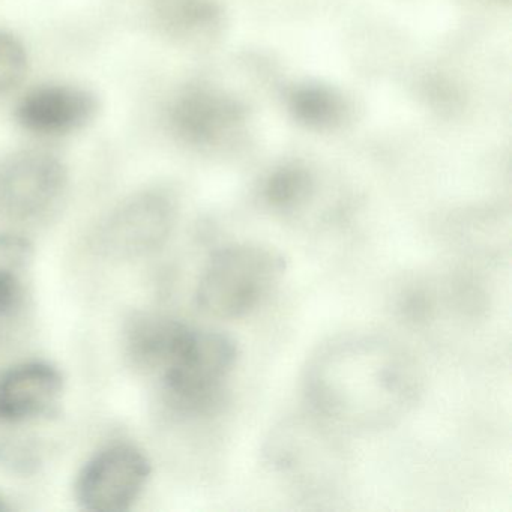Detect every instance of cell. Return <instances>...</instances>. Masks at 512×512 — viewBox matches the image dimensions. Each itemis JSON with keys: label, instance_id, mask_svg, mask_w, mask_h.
<instances>
[{"label": "cell", "instance_id": "cell-12", "mask_svg": "<svg viewBox=\"0 0 512 512\" xmlns=\"http://www.w3.org/2000/svg\"><path fill=\"white\" fill-rule=\"evenodd\" d=\"M239 110L229 100L205 89H190L176 98L170 109V124L185 142L208 145L224 128L238 121Z\"/></svg>", "mask_w": 512, "mask_h": 512}, {"label": "cell", "instance_id": "cell-3", "mask_svg": "<svg viewBox=\"0 0 512 512\" xmlns=\"http://www.w3.org/2000/svg\"><path fill=\"white\" fill-rule=\"evenodd\" d=\"M238 356V343L229 335L190 326L172 361L161 373L170 406L191 416L217 409Z\"/></svg>", "mask_w": 512, "mask_h": 512}, {"label": "cell", "instance_id": "cell-2", "mask_svg": "<svg viewBox=\"0 0 512 512\" xmlns=\"http://www.w3.org/2000/svg\"><path fill=\"white\" fill-rule=\"evenodd\" d=\"M286 272L283 256L265 245L230 244L212 253L200 275L196 304L217 319L253 313Z\"/></svg>", "mask_w": 512, "mask_h": 512}, {"label": "cell", "instance_id": "cell-4", "mask_svg": "<svg viewBox=\"0 0 512 512\" xmlns=\"http://www.w3.org/2000/svg\"><path fill=\"white\" fill-rule=\"evenodd\" d=\"M334 428L314 412L286 419L266 443V463L305 496L326 493L344 475V449Z\"/></svg>", "mask_w": 512, "mask_h": 512}, {"label": "cell", "instance_id": "cell-8", "mask_svg": "<svg viewBox=\"0 0 512 512\" xmlns=\"http://www.w3.org/2000/svg\"><path fill=\"white\" fill-rule=\"evenodd\" d=\"M64 394V377L47 362H23L0 373V422L23 424L50 415Z\"/></svg>", "mask_w": 512, "mask_h": 512}, {"label": "cell", "instance_id": "cell-16", "mask_svg": "<svg viewBox=\"0 0 512 512\" xmlns=\"http://www.w3.org/2000/svg\"><path fill=\"white\" fill-rule=\"evenodd\" d=\"M28 68L25 47L14 35L0 31V94L22 82Z\"/></svg>", "mask_w": 512, "mask_h": 512}, {"label": "cell", "instance_id": "cell-5", "mask_svg": "<svg viewBox=\"0 0 512 512\" xmlns=\"http://www.w3.org/2000/svg\"><path fill=\"white\" fill-rule=\"evenodd\" d=\"M151 476L148 458L127 443L107 446L80 472L77 502L94 512L127 511L139 499Z\"/></svg>", "mask_w": 512, "mask_h": 512}, {"label": "cell", "instance_id": "cell-10", "mask_svg": "<svg viewBox=\"0 0 512 512\" xmlns=\"http://www.w3.org/2000/svg\"><path fill=\"white\" fill-rule=\"evenodd\" d=\"M34 247L19 235H0V344L22 325L28 308V275Z\"/></svg>", "mask_w": 512, "mask_h": 512}, {"label": "cell", "instance_id": "cell-6", "mask_svg": "<svg viewBox=\"0 0 512 512\" xmlns=\"http://www.w3.org/2000/svg\"><path fill=\"white\" fill-rule=\"evenodd\" d=\"M67 172L55 155L25 151L0 163V211L20 220L46 215L61 200Z\"/></svg>", "mask_w": 512, "mask_h": 512}, {"label": "cell", "instance_id": "cell-14", "mask_svg": "<svg viewBox=\"0 0 512 512\" xmlns=\"http://www.w3.org/2000/svg\"><path fill=\"white\" fill-rule=\"evenodd\" d=\"M290 107L299 121L316 125V127L332 124L341 115V104L338 98L331 91L320 86H307L293 92Z\"/></svg>", "mask_w": 512, "mask_h": 512}, {"label": "cell", "instance_id": "cell-13", "mask_svg": "<svg viewBox=\"0 0 512 512\" xmlns=\"http://www.w3.org/2000/svg\"><path fill=\"white\" fill-rule=\"evenodd\" d=\"M313 182L299 167L277 170L265 185V199L271 208L281 212L295 211L310 197Z\"/></svg>", "mask_w": 512, "mask_h": 512}, {"label": "cell", "instance_id": "cell-1", "mask_svg": "<svg viewBox=\"0 0 512 512\" xmlns=\"http://www.w3.org/2000/svg\"><path fill=\"white\" fill-rule=\"evenodd\" d=\"M305 391L313 412L335 428L382 430L418 401L421 376L397 344L353 335L319 350L308 367Z\"/></svg>", "mask_w": 512, "mask_h": 512}, {"label": "cell", "instance_id": "cell-7", "mask_svg": "<svg viewBox=\"0 0 512 512\" xmlns=\"http://www.w3.org/2000/svg\"><path fill=\"white\" fill-rule=\"evenodd\" d=\"M173 223L175 208L164 194H139L107 218L101 229V245L112 256H140L160 247L172 232Z\"/></svg>", "mask_w": 512, "mask_h": 512}, {"label": "cell", "instance_id": "cell-17", "mask_svg": "<svg viewBox=\"0 0 512 512\" xmlns=\"http://www.w3.org/2000/svg\"><path fill=\"white\" fill-rule=\"evenodd\" d=\"M8 505L4 502V499H0V512L2 511H8Z\"/></svg>", "mask_w": 512, "mask_h": 512}, {"label": "cell", "instance_id": "cell-11", "mask_svg": "<svg viewBox=\"0 0 512 512\" xmlns=\"http://www.w3.org/2000/svg\"><path fill=\"white\" fill-rule=\"evenodd\" d=\"M190 326L161 314H137L125 329V350L134 367L163 373Z\"/></svg>", "mask_w": 512, "mask_h": 512}, {"label": "cell", "instance_id": "cell-15", "mask_svg": "<svg viewBox=\"0 0 512 512\" xmlns=\"http://www.w3.org/2000/svg\"><path fill=\"white\" fill-rule=\"evenodd\" d=\"M161 16L173 31L190 32L209 25L215 10L209 0H164Z\"/></svg>", "mask_w": 512, "mask_h": 512}, {"label": "cell", "instance_id": "cell-9", "mask_svg": "<svg viewBox=\"0 0 512 512\" xmlns=\"http://www.w3.org/2000/svg\"><path fill=\"white\" fill-rule=\"evenodd\" d=\"M97 101L85 89L76 86L47 85L32 89L17 106V121L28 131L58 136L91 121Z\"/></svg>", "mask_w": 512, "mask_h": 512}]
</instances>
